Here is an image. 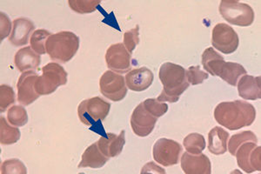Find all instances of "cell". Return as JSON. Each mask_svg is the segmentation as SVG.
Instances as JSON below:
<instances>
[{"label": "cell", "mask_w": 261, "mask_h": 174, "mask_svg": "<svg viewBox=\"0 0 261 174\" xmlns=\"http://www.w3.org/2000/svg\"><path fill=\"white\" fill-rule=\"evenodd\" d=\"M215 120L228 130H240L249 127L256 118V109L246 101H235L221 102L214 112Z\"/></svg>", "instance_id": "1"}, {"label": "cell", "mask_w": 261, "mask_h": 174, "mask_svg": "<svg viewBox=\"0 0 261 174\" xmlns=\"http://www.w3.org/2000/svg\"><path fill=\"white\" fill-rule=\"evenodd\" d=\"M159 78L163 85V91L157 101L162 103L178 102L180 95L190 86L187 81V70L173 63H164L159 71Z\"/></svg>", "instance_id": "2"}, {"label": "cell", "mask_w": 261, "mask_h": 174, "mask_svg": "<svg viewBox=\"0 0 261 174\" xmlns=\"http://www.w3.org/2000/svg\"><path fill=\"white\" fill-rule=\"evenodd\" d=\"M202 65L205 72L218 76L231 86H237L238 80L246 74L241 64L226 62L225 59L213 47H208L202 54Z\"/></svg>", "instance_id": "3"}, {"label": "cell", "mask_w": 261, "mask_h": 174, "mask_svg": "<svg viewBox=\"0 0 261 174\" xmlns=\"http://www.w3.org/2000/svg\"><path fill=\"white\" fill-rule=\"evenodd\" d=\"M46 54L56 62L67 63L80 48V38L74 33L63 31L51 34L46 42Z\"/></svg>", "instance_id": "4"}, {"label": "cell", "mask_w": 261, "mask_h": 174, "mask_svg": "<svg viewBox=\"0 0 261 174\" xmlns=\"http://www.w3.org/2000/svg\"><path fill=\"white\" fill-rule=\"evenodd\" d=\"M67 77L68 73L62 65L58 63H49L42 67V75L36 80V92L39 96L51 94L60 86L66 85Z\"/></svg>", "instance_id": "5"}, {"label": "cell", "mask_w": 261, "mask_h": 174, "mask_svg": "<svg viewBox=\"0 0 261 174\" xmlns=\"http://www.w3.org/2000/svg\"><path fill=\"white\" fill-rule=\"evenodd\" d=\"M219 11L229 24L237 27H250L255 18L252 7L237 0H223L220 2Z\"/></svg>", "instance_id": "6"}, {"label": "cell", "mask_w": 261, "mask_h": 174, "mask_svg": "<svg viewBox=\"0 0 261 174\" xmlns=\"http://www.w3.org/2000/svg\"><path fill=\"white\" fill-rule=\"evenodd\" d=\"M111 104L100 97H93L81 102L77 107V115L81 123L92 127L99 121L105 120L109 114Z\"/></svg>", "instance_id": "7"}, {"label": "cell", "mask_w": 261, "mask_h": 174, "mask_svg": "<svg viewBox=\"0 0 261 174\" xmlns=\"http://www.w3.org/2000/svg\"><path fill=\"white\" fill-rule=\"evenodd\" d=\"M182 154L183 147L178 142L166 138L157 140L152 149L155 161L165 167L178 164Z\"/></svg>", "instance_id": "8"}, {"label": "cell", "mask_w": 261, "mask_h": 174, "mask_svg": "<svg viewBox=\"0 0 261 174\" xmlns=\"http://www.w3.org/2000/svg\"><path fill=\"white\" fill-rule=\"evenodd\" d=\"M99 89L101 94L113 102L123 101L128 91L125 78L112 71H106L101 76Z\"/></svg>", "instance_id": "9"}, {"label": "cell", "mask_w": 261, "mask_h": 174, "mask_svg": "<svg viewBox=\"0 0 261 174\" xmlns=\"http://www.w3.org/2000/svg\"><path fill=\"white\" fill-rule=\"evenodd\" d=\"M240 39L238 33L228 24H217L212 32V44L224 54L235 53L239 47Z\"/></svg>", "instance_id": "10"}, {"label": "cell", "mask_w": 261, "mask_h": 174, "mask_svg": "<svg viewBox=\"0 0 261 174\" xmlns=\"http://www.w3.org/2000/svg\"><path fill=\"white\" fill-rule=\"evenodd\" d=\"M254 142H246L238 148L235 157L238 165L246 173L261 170V147Z\"/></svg>", "instance_id": "11"}, {"label": "cell", "mask_w": 261, "mask_h": 174, "mask_svg": "<svg viewBox=\"0 0 261 174\" xmlns=\"http://www.w3.org/2000/svg\"><path fill=\"white\" fill-rule=\"evenodd\" d=\"M130 56L123 43L112 44L106 54L107 67L116 73L129 72L132 68Z\"/></svg>", "instance_id": "12"}, {"label": "cell", "mask_w": 261, "mask_h": 174, "mask_svg": "<svg viewBox=\"0 0 261 174\" xmlns=\"http://www.w3.org/2000/svg\"><path fill=\"white\" fill-rule=\"evenodd\" d=\"M158 118L151 116L143 106V103L138 105L130 116V123L135 135L146 137L154 130Z\"/></svg>", "instance_id": "13"}, {"label": "cell", "mask_w": 261, "mask_h": 174, "mask_svg": "<svg viewBox=\"0 0 261 174\" xmlns=\"http://www.w3.org/2000/svg\"><path fill=\"white\" fill-rule=\"evenodd\" d=\"M38 73L34 71H25L20 75L17 84L18 89V103L23 107H28L39 97V95L36 92L34 85Z\"/></svg>", "instance_id": "14"}, {"label": "cell", "mask_w": 261, "mask_h": 174, "mask_svg": "<svg viewBox=\"0 0 261 174\" xmlns=\"http://www.w3.org/2000/svg\"><path fill=\"white\" fill-rule=\"evenodd\" d=\"M181 168L185 174H211V161L205 154L193 155L185 153L180 160Z\"/></svg>", "instance_id": "15"}, {"label": "cell", "mask_w": 261, "mask_h": 174, "mask_svg": "<svg viewBox=\"0 0 261 174\" xmlns=\"http://www.w3.org/2000/svg\"><path fill=\"white\" fill-rule=\"evenodd\" d=\"M35 24L27 18H16L12 22V30L9 42L14 46H23L29 43L31 37L35 32Z\"/></svg>", "instance_id": "16"}, {"label": "cell", "mask_w": 261, "mask_h": 174, "mask_svg": "<svg viewBox=\"0 0 261 174\" xmlns=\"http://www.w3.org/2000/svg\"><path fill=\"white\" fill-rule=\"evenodd\" d=\"M128 89L133 92H144L151 86L154 80L153 72L147 67L134 69L125 77Z\"/></svg>", "instance_id": "17"}, {"label": "cell", "mask_w": 261, "mask_h": 174, "mask_svg": "<svg viewBox=\"0 0 261 174\" xmlns=\"http://www.w3.org/2000/svg\"><path fill=\"white\" fill-rule=\"evenodd\" d=\"M125 144V132L124 130H122L119 135L107 133L106 135L101 136L100 139L97 142L98 149L108 159L119 156Z\"/></svg>", "instance_id": "18"}, {"label": "cell", "mask_w": 261, "mask_h": 174, "mask_svg": "<svg viewBox=\"0 0 261 174\" xmlns=\"http://www.w3.org/2000/svg\"><path fill=\"white\" fill-rule=\"evenodd\" d=\"M239 95L246 101H257L261 97V78L244 75L237 83Z\"/></svg>", "instance_id": "19"}, {"label": "cell", "mask_w": 261, "mask_h": 174, "mask_svg": "<svg viewBox=\"0 0 261 174\" xmlns=\"http://www.w3.org/2000/svg\"><path fill=\"white\" fill-rule=\"evenodd\" d=\"M40 63L41 57L36 54L31 46L21 48L14 56V65L22 73L37 70Z\"/></svg>", "instance_id": "20"}, {"label": "cell", "mask_w": 261, "mask_h": 174, "mask_svg": "<svg viewBox=\"0 0 261 174\" xmlns=\"http://www.w3.org/2000/svg\"><path fill=\"white\" fill-rule=\"evenodd\" d=\"M108 160L109 159L99 151L96 142L86 148V150L84 152L77 168H101L107 164Z\"/></svg>", "instance_id": "21"}, {"label": "cell", "mask_w": 261, "mask_h": 174, "mask_svg": "<svg viewBox=\"0 0 261 174\" xmlns=\"http://www.w3.org/2000/svg\"><path fill=\"white\" fill-rule=\"evenodd\" d=\"M229 133L222 127L213 128L208 133V150L214 155H222L227 152Z\"/></svg>", "instance_id": "22"}, {"label": "cell", "mask_w": 261, "mask_h": 174, "mask_svg": "<svg viewBox=\"0 0 261 174\" xmlns=\"http://www.w3.org/2000/svg\"><path fill=\"white\" fill-rule=\"evenodd\" d=\"M20 131L18 127L9 124L4 116L0 117V143L1 145L15 144L20 139Z\"/></svg>", "instance_id": "23"}, {"label": "cell", "mask_w": 261, "mask_h": 174, "mask_svg": "<svg viewBox=\"0 0 261 174\" xmlns=\"http://www.w3.org/2000/svg\"><path fill=\"white\" fill-rule=\"evenodd\" d=\"M184 147L188 154L199 155L205 150L206 146L205 137L200 133H190L186 137L183 141Z\"/></svg>", "instance_id": "24"}, {"label": "cell", "mask_w": 261, "mask_h": 174, "mask_svg": "<svg viewBox=\"0 0 261 174\" xmlns=\"http://www.w3.org/2000/svg\"><path fill=\"white\" fill-rule=\"evenodd\" d=\"M246 142H254V143L258 142V138L252 131H243L241 133L231 136L227 145L229 153L232 156H235L238 148Z\"/></svg>", "instance_id": "25"}, {"label": "cell", "mask_w": 261, "mask_h": 174, "mask_svg": "<svg viewBox=\"0 0 261 174\" xmlns=\"http://www.w3.org/2000/svg\"><path fill=\"white\" fill-rule=\"evenodd\" d=\"M51 33L48 32L47 30L39 29L36 30L31 37L30 44L31 47L36 54L39 55H44L46 54V42Z\"/></svg>", "instance_id": "26"}, {"label": "cell", "mask_w": 261, "mask_h": 174, "mask_svg": "<svg viewBox=\"0 0 261 174\" xmlns=\"http://www.w3.org/2000/svg\"><path fill=\"white\" fill-rule=\"evenodd\" d=\"M7 121L13 127H24L28 122L27 110L23 106H12L7 112Z\"/></svg>", "instance_id": "27"}, {"label": "cell", "mask_w": 261, "mask_h": 174, "mask_svg": "<svg viewBox=\"0 0 261 174\" xmlns=\"http://www.w3.org/2000/svg\"><path fill=\"white\" fill-rule=\"evenodd\" d=\"M100 4L99 0H68L70 8L80 14H87L95 12Z\"/></svg>", "instance_id": "28"}, {"label": "cell", "mask_w": 261, "mask_h": 174, "mask_svg": "<svg viewBox=\"0 0 261 174\" xmlns=\"http://www.w3.org/2000/svg\"><path fill=\"white\" fill-rule=\"evenodd\" d=\"M16 102L15 92L12 86L1 85L0 86V112H5Z\"/></svg>", "instance_id": "29"}, {"label": "cell", "mask_w": 261, "mask_h": 174, "mask_svg": "<svg viewBox=\"0 0 261 174\" xmlns=\"http://www.w3.org/2000/svg\"><path fill=\"white\" fill-rule=\"evenodd\" d=\"M142 103L144 108L156 118H161L168 111V105L158 101L157 98H147Z\"/></svg>", "instance_id": "30"}, {"label": "cell", "mask_w": 261, "mask_h": 174, "mask_svg": "<svg viewBox=\"0 0 261 174\" xmlns=\"http://www.w3.org/2000/svg\"><path fill=\"white\" fill-rule=\"evenodd\" d=\"M1 174H27V167L18 159H10L1 164Z\"/></svg>", "instance_id": "31"}, {"label": "cell", "mask_w": 261, "mask_h": 174, "mask_svg": "<svg viewBox=\"0 0 261 174\" xmlns=\"http://www.w3.org/2000/svg\"><path fill=\"white\" fill-rule=\"evenodd\" d=\"M123 42L125 49L132 55L137 45L140 43V27L137 26L133 29L126 31L124 34Z\"/></svg>", "instance_id": "32"}, {"label": "cell", "mask_w": 261, "mask_h": 174, "mask_svg": "<svg viewBox=\"0 0 261 174\" xmlns=\"http://www.w3.org/2000/svg\"><path fill=\"white\" fill-rule=\"evenodd\" d=\"M187 81L193 86L201 85L205 80L209 78L207 72L201 71L199 65L197 66H191L187 70Z\"/></svg>", "instance_id": "33"}, {"label": "cell", "mask_w": 261, "mask_h": 174, "mask_svg": "<svg viewBox=\"0 0 261 174\" xmlns=\"http://www.w3.org/2000/svg\"><path fill=\"white\" fill-rule=\"evenodd\" d=\"M0 18H1V41H3L5 38L11 35L12 23V21L10 20L9 17L4 12H0Z\"/></svg>", "instance_id": "34"}, {"label": "cell", "mask_w": 261, "mask_h": 174, "mask_svg": "<svg viewBox=\"0 0 261 174\" xmlns=\"http://www.w3.org/2000/svg\"><path fill=\"white\" fill-rule=\"evenodd\" d=\"M140 174H166V171L163 167L151 161L143 166Z\"/></svg>", "instance_id": "35"}, {"label": "cell", "mask_w": 261, "mask_h": 174, "mask_svg": "<svg viewBox=\"0 0 261 174\" xmlns=\"http://www.w3.org/2000/svg\"><path fill=\"white\" fill-rule=\"evenodd\" d=\"M230 174H243L242 173V171H240V170H238V169H236V170H233V171H231V173Z\"/></svg>", "instance_id": "36"}]
</instances>
